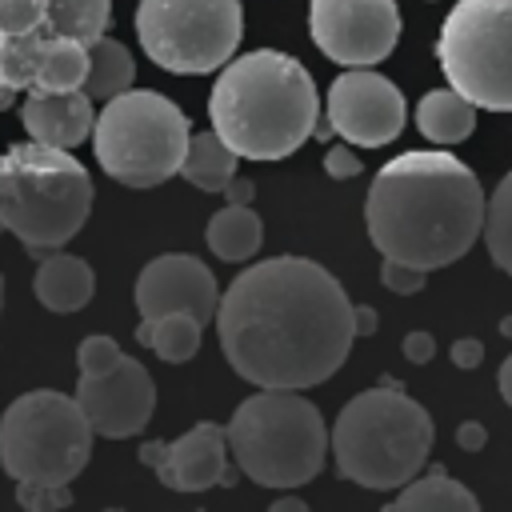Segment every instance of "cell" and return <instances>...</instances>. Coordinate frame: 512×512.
Masks as SVG:
<instances>
[{
	"instance_id": "obj_1",
	"label": "cell",
	"mask_w": 512,
	"mask_h": 512,
	"mask_svg": "<svg viewBox=\"0 0 512 512\" xmlns=\"http://www.w3.org/2000/svg\"><path fill=\"white\" fill-rule=\"evenodd\" d=\"M352 308L324 264L304 256L260 260L220 292L216 332L224 360L256 388H316L352 352Z\"/></svg>"
},
{
	"instance_id": "obj_2",
	"label": "cell",
	"mask_w": 512,
	"mask_h": 512,
	"mask_svg": "<svg viewBox=\"0 0 512 512\" xmlns=\"http://www.w3.org/2000/svg\"><path fill=\"white\" fill-rule=\"evenodd\" d=\"M484 208L488 196L464 160L412 148L372 176L364 224L380 256L432 272L456 264L484 236Z\"/></svg>"
},
{
	"instance_id": "obj_3",
	"label": "cell",
	"mask_w": 512,
	"mask_h": 512,
	"mask_svg": "<svg viewBox=\"0 0 512 512\" xmlns=\"http://www.w3.org/2000/svg\"><path fill=\"white\" fill-rule=\"evenodd\" d=\"M208 116L240 160L272 164L316 136V80L296 56L256 48L220 68L208 96Z\"/></svg>"
},
{
	"instance_id": "obj_4",
	"label": "cell",
	"mask_w": 512,
	"mask_h": 512,
	"mask_svg": "<svg viewBox=\"0 0 512 512\" xmlns=\"http://www.w3.org/2000/svg\"><path fill=\"white\" fill-rule=\"evenodd\" d=\"M92 176L68 152L40 140L0 152V228L32 256L64 248L92 212Z\"/></svg>"
},
{
	"instance_id": "obj_5",
	"label": "cell",
	"mask_w": 512,
	"mask_h": 512,
	"mask_svg": "<svg viewBox=\"0 0 512 512\" xmlns=\"http://www.w3.org/2000/svg\"><path fill=\"white\" fill-rule=\"evenodd\" d=\"M432 440L436 428L424 404L388 384L352 396L328 432L336 468L352 484L372 492H396L412 476H420Z\"/></svg>"
},
{
	"instance_id": "obj_6",
	"label": "cell",
	"mask_w": 512,
	"mask_h": 512,
	"mask_svg": "<svg viewBox=\"0 0 512 512\" xmlns=\"http://www.w3.org/2000/svg\"><path fill=\"white\" fill-rule=\"evenodd\" d=\"M224 432L236 468L276 492L316 480L332 448L320 408L300 388H260L236 404Z\"/></svg>"
},
{
	"instance_id": "obj_7",
	"label": "cell",
	"mask_w": 512,
	"mask_h": 512,
	"mask_svg": "<svg viewBox=\"0 0 512 512\" xmlns=\"http://www.w3.org/2000/svg\"><path fill=\"white\" fill-rule=\"evenodd\" d=\"M188 116L152 88H128L96 112L92 152L124 188H156L180 172L188 152Z\"/></svg>"
},
{
	"instance_id": "obj_8",
	"label": "cell",
	"mask_w": 512,
	"mask_h": 512,
	"mask_svg": "<svg viewBox=\"0 0 512 512\" xmlns=\"http://www.w3.org/2000/svg\"><path fill=\"white\" fill-rule=\"evenodd\" d=\"M92 436L76 396L36 388L0 416V464L16 484H72L92 460Z\"/></svg>"
},
{
	"instance_id": "obj_9",
	"label": "cell",
	"mask_w": 512,
	"mask_h": 512,
	"mask_svg": "<svg viewBox=\"0 0 512 512\" xmlns=\"http://www.w3.org/2000/svg\"><path fill=\"white\" fill-rule=\"evenodd\" d=\"M448 84L488 112H512V0H460L436 40Z\"/></svg>"
},
{
	"instance_id": "obj_10",
	"label": "cell",
	"mask_w": 512,
	"mask_h": 512,
	"mask_svg": "<svg viewBox=\"0 0 512 512\" xmlns=\"http://www.w3.org/2000/svg\"><path fill=\"white\" fill-rule=\"evenodd\" d=\"M244 36L240 0H140L136 40L144 56L176 76L224 68Z\"/></svg>"
},
{
	"instance_id": "obj_11",
	"label": "cell",
	"mask_w": 512,
	"mask_h": 512,
	"mask_svg": "<svg viewBox=\"0 0 512 512\" xmlns=\"http://www.w3.org/2000/svg\"><path fill=\"white\" fill-rule=\"evenodd\" d=\"M308 28L328 60L372 68L400 40V8L396 0H312Z\"/></svg>"
},
{
	"instance_id": "obj_12",
	"label": "cell",
	"mask_w": 512,
	"mask_h": 512,
	"mask_svg": "<svg viewBox=\"0 0 512 512\" xmlns=\"http://www.w3.org/2000/svg\"><path fill=\"white\" fill-rule=\"evenodd\" d=\"M400 88L372 68H344L328 88V128L360 148L392 144L404 128Z\"/></svg>"
},
{
	"instance_id": "obj_13",
	"label": "cell",
	"mask_w": 512,
	"mask_h": 512,
	"mask_svg": "<svg viewBox=\"0 0 512 512\" xmlns=\"http://www.w3.org/2000/svg\"><path fill=\"white\" fill-rule=\"evenodd\" d=\"M76 400H80L88 424L96 428V436L124 440V436H136L152 420L156 384L136 356H120L112 368L80 376Z\"/></svg>"
},
{
	"instance_id": "obj_14",
	"label": "cell",
	"mask_w": 512,
	"mask_h": 512,
	"mask_svg": "<svg viewBox=\"0 0 512 512\" xmlns=\"http://www.w3.org/2000/svg\"><path fill=\"white\" fill-rule=\"evenodd\" d=\"M136 308L140 316H168V312H192L204 324L216 320L220 288L212 268L200 256L188 252H164L148 260L136 276Z\"/></svg>"
},
{
	"instance_id": "obj_15",
	"label": "cell",
	"mask_w": 512,
	"mask_h": 512,
	"mask_svg": "<svg viewBox=\"0 0 512 512\" xmlns=\"http://www.w3.org/2000/svg\"><path fill=\"white\" fill-rule=\"evenodd\" d=\"M140 464L156 468L160 484L172 492H204L224 484L228 472V432L220 424H192L180 440H148L140 448Z\"/></svg>"
},
{
	"instance_id": "obj_16",
	"label": "cell",
	"mask_w": 512,
	"mask_h": 512,
	"mask_svg": "<svg viewBox=\"0 0 512 512\" xmlns=\"http://www.w3.org/2000/svg\"><path fill=\"white\" fill-rule=\"evenodd\" d=\"M20 120H24L32 140L52 144V148H76L80 140L92 136L96 108H92V96L84 88H72V92L32 88V96L20 104Z\"/></svg>"
},
{
	"instance_id": "obj_17",
	"label": "cell",
	"mask_w": 512,
	"mask_h": 512,
	"mask_svg": "<svg viewBox=\"0 0 512 512\" xmlns=\"http://www.w3.org/2000/svg\"><path fill=\"white\" fill-rule=\"evenodd\" d=\"M32 292L48 312H80L96 292V272L72 252H44L32 276Z\"/></svg>"
},
{
	"instance_id": "obj_18",
	"label": "cell",
	"mask_w": 512,
	"mask_h": 512,
	"mask_svg": "<svg viewBox=\"0 0 512 512\" xmlns=\"http://www.w3.org/2000/svg\"><path fill=\"white\" fill-rule=\"evenodd\" d=\"M480 500L452 480L444 468H428L424 476H412L404 488H396L388 512H476Z\"/></svg>"
},
{
	"instance_id": "obj_19",
	"label": "cell",
	"mask_w": 512,
	"mask_h": 512,
	"mask_svg": "<svg viewBox=\"0 0 512 512\" xmlns=\"http://www.w3.org/2000/svg\"><path fill=\"white\" fill-rule=\"evenodd\" d=\"M416 128L432 144H444V148L448 144H460L476 128V104L464 100L456 88H432L416 104Z\"/></svg>"
},
{
	"instance_id": "obj_20",
	"label": "cell",
	"mask_w": 512,
	"mask_h": 512,
	"mask_svg": "<svg viewBox=\"0 0 512 512\" xmlns=\"http://www.w3.org/2000/svg\"><path fill=\"white\" fill-rule=\"evenodd\" d=\"M204 240H208V248H212L216 260H224V264H244V260H252V256L260 252V244H264V224H260V216H256L248 204H224V208L208 220Z\"/></svg>"
},
{
	"instance_id": "obj_21",
	"label": "cell",
	"mask_w": 512,
	"mask_h": 512,
	"mask_svg": "<svg viewBox=\"0 0 512 512\" xmlns=\"http://www.w3.org/2000/svg\"><path fill=\"white\" fill-rule=\"evenodd\" d=\"M236 148L212 128V132H196L192 140H188V152H184V164H180V176L192 184V188H200V192H208V196H216V192H224L228 188V180L236 176Z\"/></svg>"
},
{
	"instance_id": "obj_22",
	"label": "cell",
	"mask_w": 512,
	"mask_h": 512,
	"mask_svg": "<svg viewBox=\"0 0 512 512\" xmlns=\"http://www.w3.org/2000/svg\"><path fill=\"white\" fill-rule=\"evenodd\" d=\"M84 80H88V44L76 40V36H48L44 32L32 88H40V92H72V88H84Z\"/></svg>"
},
{
	"instance_id": "obj_23",
	"label": "cell",
	"mask_w": 512,
	"mask_h": 512,
	"mask_svg": "<svg viewBox=\"0 0 512 512\" xmlns=\"http://www.w3.org/2000/svg\"><path fill=\"white\" fill-rule=\"evenodd\" d=\"M132 76H136L132 52L120 40L96 36L88 44V80H84V92L92 100H112V96L128 92L132 88Z\"/></svg>"
},
{
	"instance_id": "obj_24",
	"label": "cell",
	"mask_w": 512,
	"mask_h": 512,
	"mask_svg": "<svg viewBox=\"0 0 512 512\" xmlns=\"http://www.w3.org/2000/svg\"><path fill=\"white\" fill-rule=\"evenodd\" d=\"M112 20V0H48V36H76L92 44Z\"/></svg>"
},
{
	"instance_id": "obj_25",
	"label": "cell",
	"mask_w": 512,
	"mask_h": 512,
	"mask_svg": "<svg viewBox=\"0 0 512 512\" xmlns=\"http://www.w3.org/2000/svg\"><path fill=\"white\" fill-rule=\"evenodd\" d=\"M152 320V316H148ZM200 336H204V320L192 316V312H168V316H156L152 320V340L148 348L168 360V364H184L196 356L200 348Z\"/></svg>"
},
{
	"instance_id": "obj_26",
	"label": "cell",
	"mask_w": 512,
	"mask_h": 512,
	"mask_svg": "<svg viewBox=\"0 0 512 512\" xmlns=\"http://www.w3.org/2000/svg\"><path fill=\"white\" fill-rule=\"evenodd\" d=\"M484 244L500 272L512 276V172L496 184L484 208Z\"/></svg>"
},
{
	"instance_id": "obj_27",
	"label": "cell",
	"mask_w": 512,
	"mask_h": 512,
	"mask_svg": "<svg viewBox=\"0 0 512 512\" xmlns=\"http://www.w3.org/2000/svg\"><path fill=\"white\" fill-rule=\"evenodd\" d=\"M44 32L28 36H0V84L8 92H28L36 80V56H40Z\"/></svg>"
},
{
	"instance_id": "obj_28",
	"label": "cell",
	"mask_w": 512,
	"mask_h": 512,
	"mask_svg": "<svg viewBox=\"0 0 512 512\" xmlns=\"http://www.w3.org/2000/svg\"><path fill=\"white\" fill-rule=\"evenodd\" d=\"M48 0H0V36H28L44 32Z\"/></svg>"
},
{
	"instance_id": "obj_29",
	"label": "cell",
	"mask_w": 512,
	"mask_h": 512,
	"mask_svg": "<svg viewBox=\"0 0 512 512\" xmlns=\"http://www.w3.org/2000/svg\"><path fill=\"white\" fill-rule=\"evenodd\" d=\"M120 356L124 352H120V344L112 336H84L80 348H76V368H80V376H92V372L112 368Z\"/></svg>"
},
{
	"instance_id": "obj_30",
	"label": "cell",
	"mask_w": 512,
	"mask_h": 512,
	"mask_svg": "<svg viewBox=\"0 0 512 512\" xmlns=\"http://www.w3.org/2000/svg\"><path fill=\"white\" fill-rule=\"evenodd\" d=\"M16 504L28 512H56L72 504V492L68 484H16Z\"/></svg>"
},
{
	"instance_id": "obj_31",
	"label": "cell",
	"mask_w": 512,
	"mask_h": 512,
	"mask_svg": "<svg viewBox=\"0 0 512 512\" xmlns=\"http://www.w3.org/2000/svg\"><path fill=\"white\" fill-rule=\"evenodd\" d=\"M424 276H428L424 268L404 264V260H392V256H384V264H380V280H384V288L396 292V296L420 292V288H424Z\"/></svg>"
},
{
	"instance_id": "obj_32",
	"label": "cell",
	"mask_w": 512,
	"mask_h": 512,
	"mask_svg": "<svg viewBox=\"0 0 512 512\" xmlns=\"http://www.w3.org/2000/svg\"><path fill=\"white\" fill-rule=\"evenodd\" d=\"M324 172L332 176V180H352V176H360V160H356V152L352 148H328L324 152Z\"/></svg>"
},
{
	"instance_id": "obj_33",
	"label": "cell",
	"mask_w": 512,
	"mask_h": 512,
	"mask_svg": "<svg viewBox=\"0 0 512 512\" xmlns=\"http://www.w3.org/2000/svg\"><path fill=\"white\" fill-rule=\"evenodd\" d=\"M432 352H436L432 332H408V336H404V356H408L412 364H428Z\"/></svg>"
},
{
	"instance_id": "obj_34",
	"label": "cell",
	"mask_w": 512,
	"mask_h": 512,
	"mask_svg": "<svg viewBox=\"0 0 512 512\" xmlns=\"http://www.w3.org/2000/svg\"><path fill=\"white\" fill-rule=\"evenodd\" d=\"M480 360H484V344H480V340L468 336V340H456V344H452V364H456V368H476Z\"/></svg>"
},
{
	"instance_id": "obj_35",
	"label": "cell",
	"mask_w": 512,
	"mask_h": 512,
	"mask_svg": "<svg viewBox=\"0 0 512 512\" xmlns=\"http://www.w3.org/2000/svg\"><path fill=\"white\" fill-rule=\"evenodd\" d=\"M456 444H460L464 452H480V448L488 444L484 424H460V428H456Z\"/></svg>"
},
{
	"instance_id": "obj_36",
	"label": "cell",
	"mask_w": 512,
	"mask_h": 512,
	"mask_svg": "<svg viewBox=\"0 0 512 512\" xmlns=\"http://www.w3.org/2000/svg\"><path fill=\"white\" fill-rule=\"evenodd\" d=\"M252 192H256V184H252V180H244V176H232V180H228V188H224L228 204H248V200H252Z\"/></svg>"
},
{
	"instance_id": "obj_37",
	"label": "cell",
	"mask_w": 512,
	"mask_h": 512,
	"mask_svg": "<svg viewBox=\"0 0 512 512\" xmlns=\"http://www.w3.org/2000/svg\"><path fill=\"white\" fill-rule=\"evenodd\" d=\"M352 320H356V336H372L376 332V312L368 304H356L352 308Z\"/></svg>"
},
{
	"instance_id": "obj_38",
	"label": "cell",
	"mask_w": 512,
	"mask_h": 512,
	"mask_svg": "<svg viewBox=\"0 0 512 512\" xmlns=\"http://www.w3.org/2000/svg\"><path fill=\"white\" fill-rule=\"evenodd\" d=\"M272 512H308V504L300 496H280V500H272Z\"/></svg>"
},
{
	"instance_id": "obj_39",
	"label": "cell",
	"mask_w": 512,
	"mask_h": 512,
	"mask_svg": "<svg viewBox=\"0 0 512 512\" xmlns=\"http://www.w3.org/2000/svg\"><path fill=\"white\" fill-rule=\"evenodd\" d=\"M500 396L512 404V356L500 364Z\"/></svg>"
},
{
	"instance_id": "obj_40",
	"label": "cell",
	"mask_w": 512,
	"mask_h": 512,
	"mask_svg": "<svg viewBox=\"0 0 512 512\" xmlns=\"http://www.w3.org/2000/svg\"><path fill=\"white\" fill-rule=\"evenodd\" d=\"M12 96H16V92H8V88L0 84V108H8V100H12Z\"/></svg>"
},
{
	"instance_id": "obj_41",
	"label": "cell",
	"mask_w": 512,
	"mask_h": 512,
	"mask_svg": "<svg viewBox=\"0 0 512 512\" xmlns=\"http://www.w3.org/2000/svg\"><path fill=\"white\" fill-rule=\"evenodd\" d=\"M504 332H508V336H512V316H508V320H504Z\"/></svg>"
},
{
	"instance_id": "obj_42",
	"label": "cell",
	"mask_w": 512,
	"mask_h": 512,
	"mask_svg": "<svg viewBox=\"0 0 512 512\" xmlns=\"http://www.w3.org/2000/svg\"><path fill=\"white\" fill-rule=\"evenodd\" d=\"M0 232H4V228H0ZM0 300H4V280H0Z\"/></svg>"
}]
</instances>
